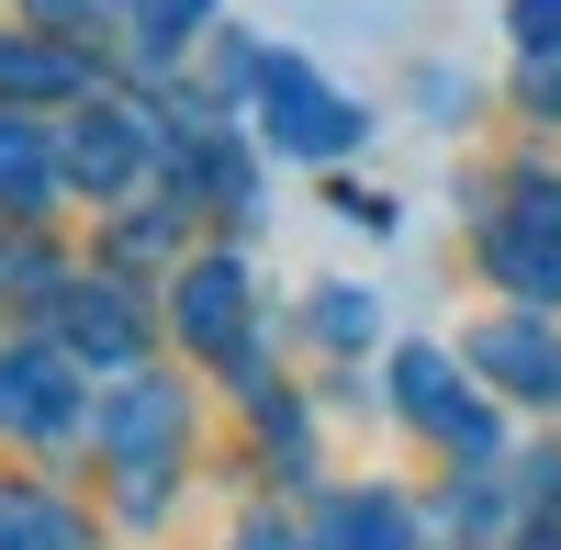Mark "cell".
<instances>
[{
	"mask_svg": "<svg viewBox=\"0 0 561 550\" xmlns=\"http://www.w3.org/2000/svg\"><path fill=\"white\" fill-rule=\"evenodd\" d=\"M517 23H528L539 45H561V0H517Z\"/></svg>",
	"mask_w": 561,
	"mask_h": 550,
	"instance_id": "2",
	"label": "cell"
},
{
	"mask_svg": "<svg viewBox=\"0 0 561 550\" xmlns=\"http://www.w3.org/2000/svg\"><path fill=\"white\" fill-rule=\"evenodd\" d=\"M270 124H280V147H304V158H337L348 147V102H337V90H314L304 68H270Z\"/></svg>",
	"mask_w": 561,
	"mask_h": 550,
	"instance_id": "1",
	"label": "cell"
}]
</instances>
